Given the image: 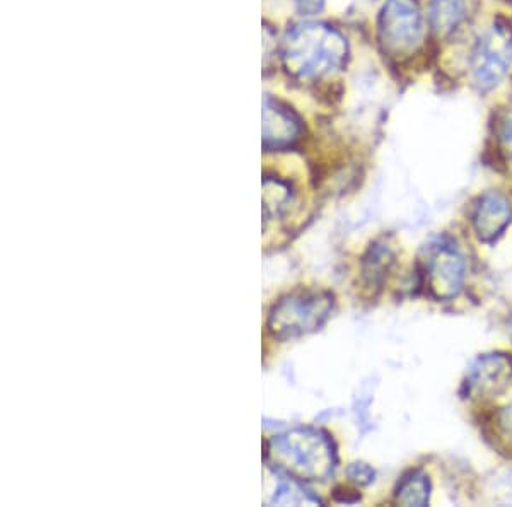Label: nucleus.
Masks as SVG:
<instances>
[{
    "mask_svg": "<svg viewBox=\"0 0 512 507\" xmlns=\"http://www.w3.org/2000/svg\"><path fill=\"white\" fill-rule=\"evenodd\" d=\"M267 460L296 480H326L335 468L330 439L313 429H294L272 438Z\"/></svg>",
    "mask_w": 512,
    "mask_h": 507,
    "instance_id": "obj_2",
    "label": "nucleus"
},
{
    "mask_svg": "<svg viewBox=\"0 0 512 507\" xmlns=\"http://www.w3.org/2000/svg\"><path fill=\"white\" fill-rule=\"evenodd\" d=\"M333 309L328 292L303 291L282 299L268 320V328L277 338H292L315 332Z\"/></svg>",
    "mask_w": 512,
    "mask_h": 507,
    "instance_id": "obj_3",
    "label": "nucleus"
},
{
    "mask_svg": "<svg viewBox=\"0 0 512 507\" xmlns=\"http://www.w3.org/2000/svg\"><path fill=\"white\" fill-rule=\"evenodd\" d=\"M272 504L303 506V504H320V501L292 480V482H282L280 484L279 490L275 492L274 499H272Z\"/></svg>",
    "mask_w": 512,
    "mask_h": 507,
    "instance_id": "obj_13",
    "label": "nucleus"
},
{
    "mask_svg": "<svg viewBox=\"0 0 512 507\" xmlns=\"http://www.w3.org/2000/svg\"><path fill=\"white\" fill-rule=\"evenodd\" d=\"M424 35V21L417 0H388L379 18L384 48L395 55L412 52Z\"/></svg>",
    "mask_w": 512,
    "mask_h": 507,
    "instance_id": "obj_5",
    "label": "nucleus"
},
{
    "mask_svg": "<svg viewBox=\"0 0 512 507\" xmlns=\"http://www.w3.org/2000/svg\"><path fill=\"white\" fill-rule=\"evenodd\" d=\"M512 64V31L495 24L483 33L472 55L473 81L482 91L501 84Z\"/></svg>",
    "mask_w": 512,
    "mask_h": 507,
    "instance_id": "obj_4",
    "label": "nucleus"
},
{
    "mask_svg": "<svg viewBox=\"0 0 512 507\" xmlns=\"http://www.w3.org/2000/svg\"><path fill=\"white\" fill-rule=\"evenodd\" d=\"M396 501L403 506H425L429 502V480L424 475H412L403 480Z\"/></svg>",
    "mask_w": 512,
    "mask_h": 507,
    "instance_id": "obj_12",
    "label": "nucleus"
},
{
    "mask_svg": "<svg viewBox=\"0 0 512 507\" xmlns=\"http://www.w3.org/2000/svg\"><path fill=\"white\" fill-rule=\"evenodd\" d=\"M511 204L501 193H485L477 205L473 226L480 239H494L511 221Z\"/></svg>",
    "mask_w": 512,
    "mask_h": 507,
    "instance_id": "obj_8",
    "label": "nucleus"
},
{
    "mask_svg": "<svg viewBox=\"0 0 512 507\" xmlns=\"http://www.w3.org/2000/svg\"><path fill=\"white\" fill-rule=\"evenodd\" d=\"M511 373V361L504 357H483L473 368L470 383L478 391H499L507 385Z\"/></svg>",
    "mask_w": 512,
    "mask_h": 507,
    "instance_id": "obj_9",
    "label": "nucleus"
},
{
    "mask_svg": "<svg viewBox=\"0 0 512 507\" xmlns=\"http://www.w3.org/2000/svg\"><path fill=\"white\" fill-rule=\"evenodd\" d=\"M465 277L463 258L451 248H439L429 262V286L437 298H453Z\"/></svg>",
    "mask_w": 512,
    "mask_h": 507,
    "instance_id": "obj_6",
    "label": "nucleus"
},
{
    "mask_svg": "<svg viewBox=\"0 0 512 507\" xmlns=\"http://www.w3.org/2000/svg\"><path fill=\"white\" fill-rule=\"evenodd\" d=\"M299 135V123L291 111L279 103L265 100L263 106V146L268 151L291 146Z\"/></svg>",
    "mask_w": 512,
    "mask_h": 507,
    "instance_id": "obj_7",
    "label": "nucleus"
},
{
    "mask_svg": "<svg viewBox=\"0 0 512 507\" xmlns=\"http://www.w3.org/2000/svg\"><path fill=\"white\" fill-rule=\"evenodd\" d=\"M349 477L359 484H369L374 480V470L364 465V463H357L354 467L349 468Z\"/></svg>",
    "mask_w": 512,
    "mask_h": 507,
    "instance_id": "obj_14",
    "label": "nucleus"
},
{
    "mask_svg": "<svg viewBox=\"0 0 512 507\" xmlns=\"http://www.w3.org/2000/svg\"><path fill=\"white\" fill-rule=\"evenodd\" d=\"M499 426L501 431L507 439L511 438L512 441V407L506 408L501 414V420H499Z\"/></svg>",
    "mask_w": 512,
    "mask_h": 507,
    "instance_id": "obj_17",
    "label": "nucleus"
},
{
    "mask_svg": "<svg viewBox=\"0 0 512 507\" xmlns=\"http://www.w3.org/2000/svg\"><path fill=\"white\" fill-rule=\"evenodd\" d=\"M297 7L303 14L313 16L316 12L321 11L323 7V0H297Z\"/></svg>",
    "mask_w": 512,
    "mask_h": 507,
    "instance_id": "obj_16",
    "label": "nucleus"
},
{
    "mask_svg": "<svg viewBox=\"0 0 512 507\" xmlns=\"http://www.w3.org/2000/svg\"><path fill=\"white\" fill-rule=\"evenodd\" d=\"M465 14V0H431V24L439 35L456 30Z\"/></svg>",
    "mask_w": 512,
    "mask_h": 507,
    "instance_id": "obj_10",
    "label": "nucleus"
},
{
    "mask_svg": "<svg viewBox=\"0 0 512 507\" xmlns=\"http://www.w3.org/2000/svg\"><path fill=\"white\" fill-rule=\"evenodd\" d=\"M284 64L301 79L328 76L340 69L347 59L344 36L325 24L296 26L284 40Z\"/></svg>",
    "mask_w": 512,
    "mask_h": 507,
    "instance_id": "obj_1",
    "label": "nucleus"
},
{
    "mask_svg": "<svg viewBox=\"0 0 512 507\" xmlns=\"http://www.w3.org/2000/svg\"><path fill=\"white\" fill-rule=\"evenodd\" d=\"M291 200V190L279 180H265L263 185V214L267 219L277 217L287 209Z\"/></svg>",
    "mask_w": 512,
    "mask_h": 507,
    "instance_id": "obj_11",
    "label": "nucleus"
},
{
    "mask_svg": "<svg viewBox=\"0 0 512 507\" xmlns=\"http://www.w3.org/2000/svg\"><path fill=\"white\" fill-rule=\"evenodd\" d=\"M501 139L506 144L507 149L512 151V113L506 115L501 123Z\"/></svg>",
    "mask_w": 512,
    "mask_h": 507,
    "instance_id": "obj_15",
    "label": "nucleus"
}]
</instances>
